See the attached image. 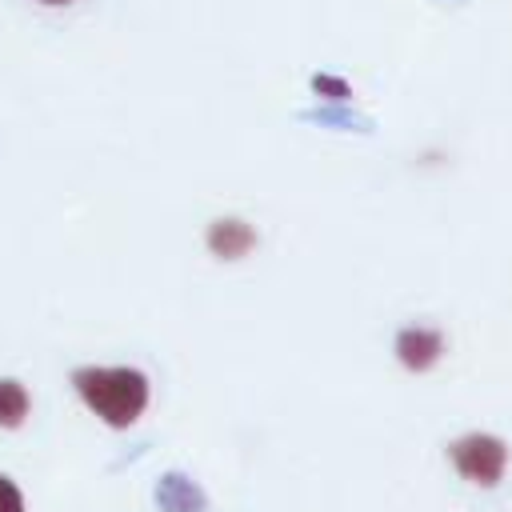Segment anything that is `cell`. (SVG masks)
Returning <instances> with one entry per match:
<instances>
[{
  "instance_id": "cell-1",
  "label": "cell",
  "mask_w": 512,
  "mask_h": 512,
  "mask_svg": "<svg viewBox=\"0 0 512 512\" xmlns=\"http://www.w3.org/2000/svg\"><path fill=\"white\" fill-rule=\"evenodd\" d=\"M72 384L80 400L108 424V428H132L152 396V384L140 368L128 364H88L72 372Z\"/></svg>"
},
{
  "instance_id": "cell-2",
  "label": "cell",
  "mask_w": 512,
  "mask_h": 512,
  "mask_svg": "<svg viewBox=\"0 0 512 512\" xmlns=\"http://www.w3.org/2000/svg\"><path fill=\"white\" fill-rule=\"evenodd\" d=\"M508 460H512V448L496 432H464L448 444V464L472 488H500Z\"/></svg>"
},
{
  "instance_id": "cell-3",
  "label": "cell",
  "mask_w": 512,
  "mask_h": 512,
  "mask_svg": "<svg viewBox=\"0 0 512 512\" xmlns=\"http://www.w3.org/2000/svg\"><path fill=\"white\" fill-rule=\"evenodd\" d=\"M444 352H448V336L440 328H432V324H404L392 336V356L412 376L432 372L444 360Z\"/></svg>"
},
{
  "instance_id": "cell-4",
  "label": "cell",
  "mask_w": 512,
  "mask_h": 512,
  "mask_svg": "<svg viewBox=\"0 0 512 512\" xmlns=\"http://www.w3.org/2000/svg\"><path fill=\"white\" fill-rule=\"evenodd\" d=\"M204 244H208V252L216 256V260H244L256 244H260V236H256V228L248 224V220H240V216H220V220H212L208 224V232H204Z\"/></svg>"
},
{
  "instance_id": "cell-5",
  "label": "cell",
  "mask_w": 512,
  "mask_h": 512,
  "mask_svg": "<svg viewBox=\"0 0 512 512\" xmlns=\"http://www.w3.org/2000/svg\"><path fill=\"white\" fill-rule=\"evenodd\" d=\"M28 388L20 380H0V428H20L28 420Z\"/></svg>"
},
{
  "instance_id": "cell-6",
  "label": "cell",
  "mask_w": 512,
  "mask_h": 512,
  "mask_svg": "<svg viewBox=\"0 0 512 512\" xmlns=\"http://www.w3.org/2000/svg\"><path fill=\"white\" fill-rule=\"evenodd\" d=\"M0 512H24V496L20 488L0 472Z\"/></svg>"
},
{
  "instance_id": "cell-7",
  "label": "cell",
  "mask_w": 512,
  "mask_h": 512,
  "mask_svg": "<svg viewBox=\"0 0 512 512\" xmlns=\"http://www.w3.org/2000/svg\"><path fill=\"white\" fill-rule=\"evenodd\" d=\"M40 4H72V0H40Z\"/></svg>"
}]
</instances>
